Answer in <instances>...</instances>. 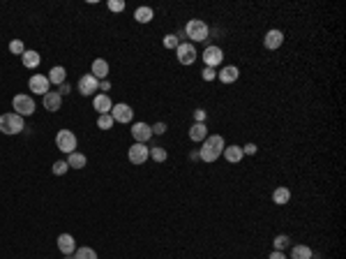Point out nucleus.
Instances as JSON below:
<instances>
[{
	"label": "nucleus",
	"mask_w": 346,
	"mask_h": 259,
	"mask_svg": "<svg viewBox=\"0 0 346 259\" xmlns=\"http://www.w3.org/2000/svg\"><path fill=\"white\" fill-rule=\"evenodd\" d=\"M185 35L189 37V42H203V39L210 37V25L206 23L203 19H189L185 23Z\"/></svg>",
	"instance_id": "nucleus-1"
},
{
	"label": "nucleus",
	"mask_w": 346,
	"mask_h": 259,
	"mask_svg": "<svg viewBox=\"0 0 346 259\" xmlns=\"http://www.w3.org/2000/svg\"><path fill=\"white\" fill-rule=\"evenodd\" d=\"M23 130H25V125H23V118H21L19 114L9 111V114L0 116V132L2 134L12 137V134H19V132H23Z\"/></svg>",
	"instance_id": "nucleus-2"
},
{
	"label": "nucleus",
	"mask_w": 346,
	"mask_h": 259,
	"mask_svg": "<svg viewBox=\"0 0 346 259\" xmlns=\"http://www.w3.org/2000/svg\"><path fill=\"white\" fill-rule=\"evenodd\" d=\"M12 107H14V114H19L21 118H25V116H32L35 114V100H32L30 95H14L12 100Z\"/></svg>",
	"instance_id": "nucleus-3"
},
{
	"label": "nucleus",
	"mask_w": 346,
	"mask_h": 259,
	"mask_svg": "<svg viewBox=\"0 0 346 259\" xmlns=\"http://www.w3.org/2000/svg\"><path fill=\"white\" fill-rule=\"evenodd\" d=\"M76 134L72 132V130H58L56 134V146H58V151H63V153H74L76 151Z\"/></svg>",
	"instance_id": "nucleus-4"
},
{
	"label": "nucleus",
	"mask_w": 346,
	"mask_h": 259,
	"mask_svg": "<svg viewBox=\"0 0 346 259\" xmlns=\"http://www.w3.org/2000/svg\"><path fill=\"white\" fill-rule=\"evenodd\" d=\"M176 56H178V63L180 65H194L199 53H196V46L192 42H180L176 49Z\"/></svg>",
	"instance_id": "nucleus-5"
},
{
	"label": "nucleus",
	"mask_w": 346,
	"mask_h": 259,
	"mask_svg": "<svg viewBox=\"0 0 346 259\" xmlns=\"http://www.w3.org/2000/svg\"><path fill=\"white\" fill-rule=\"evenodd\" d=\"M127 158H129V162L136 167L143 165V162H148V158H150V148L145 144H132L129 151H127Z\"/></svg>",
	"instance_id": "nucleus-6"
},
{
	"label": "nucleus",
	"mask_w": 346,
	"mask_h": 259,
	"mask_svg": "<svg viewBox=\"0 0 346 259\" xmlns=\"http://www.w3.org/2000/svg\"><path fill=\"white\" fill-rule=\"evenodd\" d=\"M222 60H224V51H222V46H215V44H210V46H206L203 49V63H206V67H220L222 65Z\"/></svg>",
	"instance_id": "nucleus-7"
},
{
	"label": "nucleus",
	"mask_w": 346,
	"mask_h": 259,
	"mask_svg": "<svg viewBox=\"0 0 346 259\" xmlns=\"http://www.w3.org/2000/svg\"><path fill=\"white\" fill-rule=\"evenodd\" d=\"M111 118H114V123H122V125H127V123H132L134 111H132L129 104L118 102V104H114V109H111Z\"/></svg>",
	"instance_id": "nucleus-8"
},
{
	"label": "nucleus",
	"mask_w": 346,
	"mask_h": 259,
	"mask_svg": "<svg viewBox=\"0 0 346 259\" xmlns=\"http://www.w3.org/2000/svg\"><path fill=\"white\" fill-rule=\"evenodd\" d=\"M76 88H79V93H81L83 97H90L93 93H97V90H100V81H97V79H95V76L88 72V74H83L81 79H79Z\"/></svg>",
	"instance_id": "nucleus-9"
},
{
	"label": "nucleus",
	"mask_w": 346,
	"mask_h": 259,
	"mask_svg": "<svg viewBox=\"0 0 346 259\" xmlns=\"http://www.w3.org/2000/svg\"><path fill=\"white\" fill-rule=\"evenodd\" d=\"M28 88H30V93H37V95H42V97H44V95L51 90L49 76H44V74H32L30 79H28Z\"/></svg>",
	"instance_id": "nucleus-10"
},
{
	"label": "nucleus",
	"mask_w": 346,
	"mask_h": 259,
	"mask_svg": "<svg viewBox=\"0 0 346 259\" xmlns=\"http://www.w3.org/2000/svg\"><path fill=\"white\" fill-rule=\"evenodd\" d=\"M132 137H134V144H148L152 139V127L148 123H134Z\"/></svg>",
	"instance_id": "nucleus-11"
},
{
	"label": "nucleus",
	"mask_w": 346,
	"mask_h": 259,
	"mask_svg": "<svg viewBox=\"0 0 346 259\" xmlns=\"http://www.w3.org/2000/svg\"><path fill=\"white\" fill-rule=\"evenodd\" d=\"M282 44H284V32L279 30V28H270V30L265 32V37H263V46H265V49L277 51Z\"/></svg>",
	"instance_id": "nucleus-12"
},
{
	"label": "nucleus",
	"mask_w": 346,
	"mask_h": 259,
	"mask_svg": "<svg viewBox=\"0 0 346 259\" xmlns=\"http://www.w3.org/2000/svg\"><path fill=\"white\" fill-rule=\"evenodd\" d=\"M42 104H44L46 111L56 114V111H60V107H63V95L58 93V90H49V93L42 97Z\"/></svg>",
	"instance_id": "nucleus-13"
},
{
	"label": "nucleus",
	"mask_w": 346,
	"mask_h": 259,
	"mask_svg": "<svg viewBox=\"0 0 346 259\" xmlns=\"http://www.w3.org/2000/svg\"><path fill=\"white\" fill-rule=\"evenodd\" d=\"M217 79H220L222 83H235L240 79V70L235 67V65H224L220 72H217Z\"/></svg>",
	"instance_id": "nucleus-14"
},
{
	"label": "nucleus",
	"mask_w": 346,
	"mask_h": 259,
	"mask_svg": "<svg viewBox=\"0 0 346 259\" xmlns=\"http://www.w3.org/2000/svg\"><path fill=\"white\" fill-rule=\"evenodd\" d=\"M93 104H95V111H100V116L102 114H111V109H114V102H111V97H109L107 93L95 95Z\"/></svg>",
	"instance_id": "nucleus-15"
},
{
	"label": "nucleus",
	"mask_w": 346,
	"mask_h": 259,
	"mask_svg": "<svg viewBox=\"0 0 346 259\" xmlns=\"http://www.w3.org/2000/svg\"><path fill=\"white\" fill-rule=\"evenodd\" d=\"M58 250L67 257V255H74L76 253V241L72 234H60L58 236Z\"/></svg>",
	"instance_id": "nucleus-16"
},
{
	"label": "nucleus",
	"mask_w": 346,
	"mask_h": 259,
	"mask_svg": "<svg viewBox=\"0 0 346 259\" xmlns=\"http://www.w3.org/2000/svg\"><path fill=\"white\" fill-rule=\"evenodd\" d=\"M90 74L97 79V81H104L109 76V63L104 60V58H97V60H93V67H90Z\"/></svg>",
	"instance_id": "nucleus-17"
},
{
	"label": "nucleus",
	"mask_w": 346,
	"mask_h": 259,
	"mask_svg": "<svg viewBox=\"0 0 346 259\" xmlns=\"http://www.w3.org/2000/svg\"><path fill=\"white\" fill-rule=\"evenodd\" d=\"M189 139L196 141V144H203L208 139V127L206 123H194V125L189 127Z\"/></svg>",
	"instance_id": "nucleus-18"
},
{
	"label": "nucleus",
	"mask_w": 346,
	"mask_h": 259,
	"mask_svg": "<svg viewBox=\"0 0 346 259\" xmlns=\"http://www.w3.org/2000/svg\"><path fill=\"white\" fill-rule=\"evenodd\" d=\"M65 81H67V70H65L63 65L51 67L49 70V83H53V86H63Z\"/></svg>",
	"instance_id": "nucleus-19"
},
{
	"label": "nucleus",
	"mask_w": 346,
	"mask_h": 259,
	"mask_svg": "<svg viewBox=\"0 0 346 259\" xmlns=\"http://www.w3.org/2000/svg\"><path fill=\"white\" fill-rule=\"evenodd\" d=\"M21 63H23V67H28V70H35V67H39V63H42V56H39L37 51L25 49V53L21 56Z\"/></svg>",
	"instance_id": "nucleus-20"
},
{
	"label": "nucleus",
	"mask_w": 346,
	"mask_h": 259,
	"mask_svg": "<svg viewBox=\"0 0 346 259\" xmlns=\"http://www.w3.org/2000/svg\"><path fill=\"white\" fill-rule=\"evenodd\" d=\"M222 155H224V160H227V162H231V165H238L240 160L245 158V153H242V148H240V146H227Z\"/></svg>",
	"instance_id": "nucleus-21"
},
{
	"label": "nucleus",
	"mask_w": 346,
	"mask_h": 259,
	"mask_svg": "<svg viewBox=\"0 0 346 259\" xmlns=\"http://www.w3.org/2000/svg\"><path fill=\"white\" fill-rule=\"evenodd\" d=\"M67 165H69V169H83V167L88 165V158H86L83 153L74 151L67 155Z\"/></svg>",
	"instance_id": "nucleus-22"
},
{
	"label": "nucleus",
	"mask_w": 346,
	"mask_h": 259,
	"mask_svg": "<svg viewBox=\"0 0 346 259\" xmlns=\"http://www.w3.org/2000/svg\"><path fill=\"white\" fill-rule=\"evenodd\" d=\"M272 202L277 204V206H284V204H289L291 202V190L289 188H277L275 192H272Z\"/></svg>",
	"instance_id": "nucleus-23"
},
{
	"label": "nucleus",
	"mask_w": 346,
	"mask_h": 259,
	"mask_svg": "<svg viewBox=\"0 0 346 259\" xmlns=\"http://www.w3.org/2000/svg\"><path fill=\"white\" fill-rule=\"evenodd\" d=\"M314 253L309 246H293L291 248V259H312Z\"/></svg>",
	"instance_id": "nucleus-24"
},
{
	"label": "nucleus",
	"mask_w": 346,
	"mask_h": 259,
	"mask_svg": "<svg viewBox=\"0 0 346 259\" xmlns=\"http://www.w3.org/2000/svg\"><path fill=\"white\" fill-rule=\"evenodd\" d=\"M155 12H152V7H136V12H134V19L138 23H150Z\"/></svg>",
	"instance_id": "nucleus-25"
},
{
	"label": "nucleus",
	"mask_w": 346,
	"mask_h": 259,
	"mask_svg": "<svg viewBox=\"0 0 346 259\" xmlns=\"http://www.w3.org/2000/svg\"><path fill=\"white\" fill-rule=\"evenodd\" d=\"M272 246H275V250H279V253H284L286 248H291V239L286 234H277L275 241H272Z\"/></svg>",
	"instance_id": "nucleus-26"
},
{
	"label": "nucleus",
	"mask_w": 346,
	"mask_h": 259,
	"mask_svg": "<svg viewBox=\"0 0 346 259\" xmlns=\"http://www.w3.org/2000/svg\"><path fill=\"white\" fill-rule=\"evenodd\" d=\"M74 259H97V253H95L93 248L83 246V248H76V253H74Z\"/></svg>",
	"instance_id": "nucleus-27"
},
{
	"label": "nucleus",
	"mask_w": 346,
	"mask_h": 259,
	"mask_svg": "<svg viewBox=\"0 0 346 259\" xmlns=\"http://www.w3.org/2000/svg\"><path fill=\"white\" fill-rule=\"evenodd\" d=\"M150 158L155 160V162H166L169 153H166V148H164V146H155V148H150Z\"/></svg>",
	"instance_id": "nucleus-28"
},
{
	"label": "nucleus",
	"mask_w": 346,
	"mask_h": 259,
	"mask_svg": "<svg viewBox=\"0 0 346 259\" xmlns=\"http://www.w3.org/2000/svg\"><path fill=\"white\" fill-rule=\"evenodd\" d=\"M51 171H53V176H65V174L69 171L67 160H56V162H53V167H51Z\"/></svg>",
	"instance_id": "nucleus-29"
},
{
	"label": "nucleus",
	"mask_w": 346,
	"mask_h": 259,
	"mask_svg": "<svg viewBox=\"0 0 346 259\" xmlns=\"http://www.w3.org/2000/svg\"><path fill=\"white\" fill-rule=\"evenodd\" d=\"M97 127H100V130H111V127H114V118H111V114H102L100 118H97Z\"/></svg>",
	"instance_id": "nucleus-30"
},
{
	"label": "nucleus",
	"mask_w": 346,
	"mask_h": 259,
	"mask_svg": "<svg viewBox=\"0 0 346 259\" xmlns=\"http://www.w3.org/2000/svg\"><path fill=\"white\" fill-rule=\"evenodd\" d=\"M162 44L166 46V49H173V51H176L178 44H180V37H178V35H164Z\"/></svg>",
	"instance_id": "nucleus-31"
},
{
	"label": "nucleus",
	"mask_w": 346,
	"mask_h": 259,
	"mask_svg": "<svg viewBox=\"0 0 346 259\" xmlns=\"http://www.w3.org/2000/svg\"><path fill=\"white\" fill-rule=\"evenodd\" d=\"M9 51H12L14 56H23V53H25V44L21 42V39H12V42H9Z\"/></svg>",
	"instance_id": "nucleus-32"
},
{
	"label": "nucleus",
	"mask_w": 346,
	"mask_h": 259,
	"mask_svg": "<svg viewBox=\"0 0 346 259\" xmlns=\"http://www.w3.org/2000/svg\"><path fill=\"white\" fill-rule=\"evenodd\" d=\"M201 76H203V81H215V79H217V70H213V67H203Z\"/></svg>",
	"instance_id": "nucleus-33"
},
{
	"label": "nucleus",
	"mask_w": 346,
	"mask_h": 259,
	"mask_svg": "<svg viewBox=\"0 0 346 259\" xmlns=\"http://www.w3.org/2000/svg\"><path fill=\"white\" fill-rule=\"evenodd\" d=\"M107 7L111 12H122V9H125V2H122V0H109Z\"/></svg>",
	"instance_id": "nucleus-34"
},
{
	"label": "nucleus",
	"mask_w": 346,
	"mask_h": 259,
	"mask_svg": "<svg viewBox=\"0 0 346 259\" xmlns=\"http://www.w3.org/2000/svg\"><path fill=\"white\" fill-rule=\"evenodd\" d=\"M206 118H208L206 109H194V120L196 123H206Z\"/></svg>",
	"instance_id": "nucleus-35"
},
{
	"label": "nucleus",
	"mask_w": 346,
	"mask_h": 259,
	"mask_svg": "<svg viewBox=\"0 0 346 259\" xmlns=\"http://www.w3.org/2000/svg\"><path fill=\"white\" fill-rule=\"evenodd\" d=\"M152 127V134H166V123H155V125H150Z\"/></svg>",
	"instance_id": "nucleus-36"
},
{
	"label": "nucleus",
	"mask_w": 346,
	"mask_h": 259,
	"mask_svg": "<svg viewBox=\"0 0 346 259\" xmlns=\"http://www.w3.org/2000/svg\"><path fill=\"white\" fill-rule=\"evenodd\" d=\"M242 153H245V155H256L258 146L256 144H245V146H242Z\"/></svg>",
	"instance_id": "nucleus-37"
},
{
	"label": "nucleus",
	"mask_w": 346,
	"mask_h": 259,
	"mask_svg": "<svg viewBox=\"0 0 346 259\" xmlns=\"http://www.w3.org/2000/svg\"><path fill=\"white\" fill-rule=\"evenodd\" d=\"M69 90H72V86H69V83H67V81H65V83H63V86H58V93H60V95H67V93H69Z\"/></svg>",
	"instance_id": "nucleus-38"
},
{
	"label": "nucleus",
	"mask_w": 346,
	"mask_h": 259,
	"mask_svg": "<svg viewBox=\"0 0 346 259\" xmlns=\"http://www.w3.org/2000/svg\"><path fill=\"white\" fill-rule=\"evenodd\" d=\"M268 259H289V257H286L284 253H279V250H272L270 257H268Z\"/></svg>",
	"instance_id": "nucleus-39"
},
{
	"label": "nucleus",
	"mask_w": 346,
	"mask_h": 259,
	"mask_svg": "<svg viewBox=\"0 0 346 259\" xmlns=\"http://www.w3.org/2000/svg\"><path fill=\"white\" fill-rule=\"evenodd\" d=\"M100 90H104V93H107V90H111V81H109V79L100 81Z\"/></svg>",
	"instance_id": "nucleus-40"
},
{
	"label": "nucleus",
	"mask_w": 346,
	"mask_h": 259,
	"mask_svg": "<svg viewBox=\"0 0 346 259\" xmlns=\"http://www.w3.org/2000/svg\"><path fill=\"white\" fill-rule=\"evenodd\" d=\"M65 259H74V257H72V255H67V257H65Z\"/></svg>",
	"instance_id": "nucleus-41"
}]
</instances>
